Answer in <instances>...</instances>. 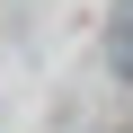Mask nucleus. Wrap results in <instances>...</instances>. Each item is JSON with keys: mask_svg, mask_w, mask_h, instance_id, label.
Instances as JSON below:
<instances>
[{"mask_svg": "<svg viewBox=\"0 0 133 133\" xmlns=\"http://www.w3.org/2000/svg\"><path fill=\"white\" fill-rule=\"evenodd\" d=\"M115 62H124V80H133V36H124V44H115Z\"/></svg>", "mask_w": 133, "mask_h": 133, "instance_id": "f257e3e1", "label": "nucleus"}]
</instances>
